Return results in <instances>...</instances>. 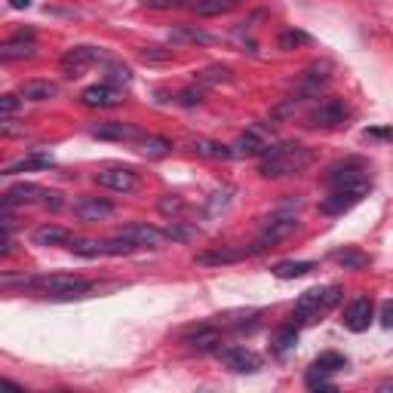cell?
Listing matches in <instances>:
<instances>
[{"instance_id": "30bf717a", "label": "cell", "mask_w": 393, "mask_h": 393, "mask_svg": "<svg viewBox=\"0 0 393 393\" xmlns=\"http://www.w3.org/2000/svg\"><path fill=\"white\" fill-rule=\"evenodd\" d=\"M344 120H348V107H344V102H338V98H322V102L307 114V123H311V126H322V129H335V126H341Z\"/></svg>"}, {"instance_id": "e575fe53", "label": "cell", "mask_w": 393, "mask_h": 393, "mask_svg": "<svg viewBox=\"0 0 393 393\" xmlns=\"http://www.w3.org/2000/svg\"><path fill=\"white\" fill-rule=\"evenodd\" d=\"M166 237H169V240L188 243V240H194V237H197V228H184V225H179V221H172V225L166 228Z\"/></svg>"}, {"instance_id": "74e56055", "label": "cell", "mask_w": 393, "mask_h": 393, "mask_svg": "<svg viewBox=\"0 0 393 393\" xmlns=\"http://www.w3.org/2000/svg\"><path fill=\"white\" fill-rule=\"evenodd\" d=\"M19 105H22V96H3L0 98V114H3V117H13L15 111H19Z\"/></svg>"}, {"instance_id": "f35d334b", "label": "cell", "mask_w": 393, "mask_h": 393, "mask_svg": "<svg viewBox=\"0 0 393 393\" xmlns=\"http://www.w3.org/2000/svg\"><path fill=\"white\" fill-rule=\"evenodd\" d=\"M142 59H144V61H169V59H172V52H169V50H160V46H151V50L142 52Z\"/></svg>"}, {"instance_id": "7402d4cb", "label": "cell", "mask_w": 393, "mask_h": 393, "mask_svg": "<svg viewBox=\"0 0 393 393\" xmlns=\"http://www.w3.org/2000/svg\"><path fill=\"white\" fill-rule=\"evenodd\" d=\"M31 240H34V246H68L74 237L68 234L65 228H59V225H43V228H37L34 234H31Z\"/></svg>"}, {"instance_id": "9a60e30c", "label": "cell", "mask_w": 393, "mask_h": 393, "mask_svg": "<svg viewBox=\"0 0 393 393\" xmlns=\"http://www.w3.org/2000/svg\"><path fill=\"white\" fill-rule=\"evenodd\" d=\"M80 102L87 107H114L123 102L120 89H114L111 83H96V87H87L80 92Z\"/></svg>"}, {"instance_id": "ffe728a7", "label": "cell", "mask_w": 393, "mask_h": 393, "mask_svg": "<svg viewBox=\"0 0 393 393\" xmlns=\"http://www.w3.org/2000/svg\"><path fill=\"white\" fill-rule=\"evenodd\" d=\"M34 56V34H25V31H22V34H15L13 40H6L3 46H0V59L3 61H15V59H31Z\"/></svg>"}, {"instance_id": "f1b7e54d", "label": "cell", "mask_w": 393, "mask_h": 393, "mask_svg": "<svg viewBox=\"0 0 393 393\" xmlns=\"http://www.w3.org/2000/svg\"><path fill=\"white\" fill-rule=\"evenodd\" d=\"M68 249H71L74 255H83V258H98V255H107L105 240H71V243H68Z\"/></svg>"}, {"instance_id": "3957f363", "label": "cell", "mask_w": 393, "mask_h": 393, "mask_svg": "<svg viewBox=\"0 0 393 393\" xmlns=\"http://www.w3.org/2000/svg\"><path fill=\"white\" fill-rule=\"evenodd\" d=\"M25 286H31L34 292H40L43 298H56V302H68V298H83L92 289L89 280L74 274H50V276H34V280H25Z\"/></svg>"}, {"instance_id": "60d3db41", "label": "cell", "mask_w": 393, "mask_h": 393, "mask_svg": "<svg viewBox=\"0 0 393 393\" xmlns=\"http://www.w3.org/2000/svg\"><path fill=\"white\" fill-rule=\"evenodd\" d=\"M148 10H172V6H179L181 0H142Z\"/></svg>"}, {"instance_id": "cb8c5ba5", "label": "cell", "mask_w": 393, "mask_h": 393, "mask_svg": "<svg viewBox=\"0 0 393 393\" xmlns=\"http://www.w3.org/2000/svg\"><path fill=\"white\" fill-rule=\"evenodd\" d=\"M313 271V261H280V265L271 267L274 276L280 280H298V276H307Z\"/></svg>"}, {"instance_id": "d6a6232c", "label": "cell", "mask_w": 393, "mask_h": 393, "mask_svg": "<svg viewBox=\"0 0 393 393\" xmlns=\"http://www.w3.org/2000/svg\"><path fill=\"white\" fill-rule=\"evenodd\" d=\"M304 43H311V34H304V31H295V28L283 31L280 40H276V46H280V50H295V46H304Z\"/></svg>"}, {"instance_id": "4dcf8cb0", "label": "cell", "mask_w": 393, "mask_h": 393, "mask_svg": "<svg viewBox=\"0 0 393 393\" xmlns=\"http://www.w3.org/2000/svg\"><path fill=\"white\" fill-rule=\"evenodd\" d=\"M138 142H142L144 157H166V154L172 151V144H169L166 138H160V135H142Z\"/></svg>"}, {"instance_id": "d590c367", "label": "cell", "mask_w": 393, "mask_h": 393, "mask_svg": "<svg viewBox=\"0 0 393 393\" xmlns=\"http://www.w3.org/2000/svg\"><path fill=\"white\" fill-rule=\"evenodd\" d=\"M129 80H133V71H129V68H123V65H107V83H123V87H126Z\"/></svg>"}, {"instance_id": "7bdbcfd3", "label": "cell", "mask_w": 393, "mask_h": 393, "mask_svg": "<svg viewBox=\"0 0 393 393\" xmlns=\"http://www.w3.org/2000/svg\"><path fill=\"white\" fill-rule=\"evenodd\" d=\"M31 3H34V0H10V6H13V10H28Z\"/></svg>"}, {"instance_id": "7a4b0ae2", "label": "cell", "mask_w": 393, "mask_h": 393, "mask_svg": "<svg viewBox=\"0 0 393 393\" xmlns=\"http://www.w3.org/2000/svg\"><path fill=\"white\" fill-rule=\"evenodd\" d=\"M341 286H322V289H307L302 298L292 307V322L295 326H304V322H313L320 317H326L332 307L341 302Z\"/></svg>"}, {"instance_id": "8992f818", "label": "cell", "mask_w": 393, "mask_h": 393, "mask_svg": "<svg viewBox=\"0 0 393 393\" xmlns=\"http://www.w3.org/2000/svg\"><path fill=\"white\" fill-rule=\"evenodd\" d=\"M329 188L332 191H357V194H369L372 191V181H369V172L363 163L350 160V163H341L329 172Z\"/></svg>"}, {"instance_id": "4fadbf2b", "label": "cell", "mask_w": 393, "mask_h": 393, "mask_svg": "<svg viewBox=\"0 0 393 393\" xmlns=\"http://www.w3.org/2000/svg\"><path fill=\"white\" fill-rule=\"evenodd\" d=\"M117 237L129 240L135 249H157V246L166 240V230H157L151 225H126L117 230Z\"/></svg>"}, {"instance_id": "8fae6325", "label": "cell", "mask_w": 393, "mask_h": 393, "mask_svg": "<svg viewBox=\"0 0 393 393\" xmlns=\"http://www.w3.org/2000/svg\"><path fill=\"white\" fill-rule=\"evenodd\" d=\"M96 184L107 191H117V194H129V191H135L138 179L133 169H126V166H107L96 172Z\"/></svg>"}, {"instance_id": "603a6c76", "label": "cell", "mask_w": 393, "mask_h": 393, "mask_svg": "<svg viewBox=\"0 0 393 393\" xmlns=\"http://www.w3.org/2000/svg\"><path fill=\"white\" fill-rule=\"evenodd\" d=\"M191 151H194L197 157H206V160H228V157H234V151H230V144L209 142V138H197V142L191 144Z\"/></svg>"}, {"instance_id": "d4e9b609", "label": "cell", "mask_w": 393, "mask_h": 393, "mask_svg": "<svg viewBox=\"0 0 393 393\" xmlns=\"http://www.w3.org/2000/svg\"><path fill=\"white\" fill-rule=\"evenodd\" d=\"M169 37L172 40H184V43H215L212 34H206L203 28H194V25H179L169 31Z\"/></svg>"}, {"instance_id": "f546056e", "label": "cell", "mask_w": 393, "mask_h": 393, "mask_svg": "<svg viewBox=\"0 0 393 393\" xmlns=\"http://www.w3.org/2000/svg\"><path fill=\"white\" fill-rule=\"evenodd\" d=\"M240 0H197L194 3V13L197 15H221V13H230Z\"/></svg>"}, {"instance_id": "484cf974", "label": "cell", "mask_w": 393, "mask_h": 393, "mask_svg": "<svg viewBox=\"0 0 393 393\" xmlns=\"http://www.w3.org/2000/svg\"><path fill=\"white\" fill-rule=\"evenodd\" d=\"M230 80V68L228 65H209L203 71H197L200 87H215V83H228Z\"/></svg>"}, {"instance_id": "836d02e7", "label": "cell", "mask_w": 393, "mask_h": 393, "mask_svg": "<svg viewBox=\"0 0 393 393\" xmlns=\"http://www.w3.org/2000/svg\"><path fill=\"white\" fill-rule=\"evenodd\" d=\"M157 209L163 212V215H169V218H179V215L184 212V200L181 197H172V194H166L163 200L157 203Z\"/></svg>"}, {"instance_id": "7c38bea8", "label": "cell", "mask_w": 393, "mask_h": 393, "mask_svg": "<svg viewBox=\"0 0 393 393\" xmlns=\"http://www.w3.org/2000/svg\"><path fill=\"white\" fill-rule=\"evenodd\" d=\"M50 194H52V191H46V188H40V184H34V181H19V184H13V188L3 194V206H6V209H13V206L46 203Z\"/></svg>"}, {"instance_id": "e0dca14e", "label": "cell", "mask_w": 393, "mask_h": 393, "mask_svg": "<svg viewBox=\"0 0 393 393\" xmlns=\"http://www.w3.org/2000/svg\"><path fill=\"white\" fill-rule=\"evenodd\" d=\"M252 249H230V246H218V249H206L197 255V265L203 267H221V265H237L249 255Z\"/></svg>"}, {"instance_id": "52a82bcc", "label": "cell", "mask_w": 393, "mask_h": 393, "mask_svg": "<svg viewBox=\"0 0 393 393\" xmlns=\"http://www.w3.org/2000/svg\"><path fill=\"white\" fill-rule=\"evenodd\" d=\"M96 61H105L102 50H96V46H71V50L61 56L59 68H61V74H65L68 80H77V77L87 74Z\"/></svg>"}, {"instance_id": "d6986e66", "label": "cell", "mask_w": 393, "mask_h": 393, "mask_svg": "<svg viewBox=\"0 0 393 393\" xmlns=\"http://www.w3.org/2000/svg\"><path fill=\"white\" fill-rule=\"evenodd\" d=\"M267 148H271V142L267 138H261L255 129H249V133H243L237 138L234 144H230V151H234V157H265Z\"/></svg>"}, {"instance_id": "ba28073f", "label": "cell", "mask_w": 393, "mask_h": 393, "mask_svg": "<svg viewBox=\"0 0 393 393\" xmlns=\"http://www.w3.org/2000/svg\"><path fill=\"white\" fill-rule=\"evenodd\" d=\"M295 228H298V218L292 212H276V215H271V218L265 221V228H261V234H258L255 246H252V252L267 249V246H276L280 240H286L289 234H295Z\"/></svg>"}, {"instance_id": "9c48e42d", "label": "cell", "mask_w": 393, "mask_h": 393, "mask_svg": "<svg viewBox=\"0 0 393 393\" xmlns=\"http://www.w3.org/2000/svg\"><path fill=\"white\" fill-rule=\"evenodd\" d=\"M218 359H221V366L230 369V372H237V375H252L261 369V357L255 350L243 348V344H228V348H221Z\"/></svg>"}, {"instance_id": "6da1fadb", "label": "cell", "mask_w": 393, "mask_h": 393, "mask_svg": "<svg viewBox=\"0 0 393 393\" xmlns=\"http://www.w3.org/2000/svg\"><path fill=\"white\" fill-rule=\"evenodd\" d=\"M311 163V151L302 144H271L267 154L261 157V169L258 172L265 179H286V175H298L302 169Z\"/></svg>"}, {"instance_id": "1f68e13d", "label": "cell", "mask_w": 393, "mask_h": 393, "mask_svg": "<svg viewBox=\"0 0 393 393\" xmlns=\"http://www.w3.org/2000/svg\"><path fill=\"white\" fill-rule=\"evenodd\" d=\"M295 344H298V326L295 322H289V326H283L280 332H276L274 348H276V353H289Z\"/></svg>"}, {"instance_id": "b9f144b4", "label": "cell", "mask_w": 393, "mask_h": 393, "mask_svg": "<svg viewBox=\"0 0 393 393\" xmlns=\"http://www.w3.org/2000/svg\"><path fill=\"white\" fill-rule=\"evenodd\" d=\"M381 326L393 329V302H384V307H381Z\"/></svg>"}, {"instance_id": "44dd1931", "label": "cell", "mask_w": 393, "mask_h": 393, "mask_svg": "<svg viewBox=\"0 0 393 393\" xmlns=\"http://www.w3.org/2000/svg\"><path fill=\"white\" fill-rule=\"evenodd\" d=\"M22 102H50V98L59 96V87L50 80H25L19 87Z\"/></svg>"}, {"instance_id": "5bb4252c", "label": "cell", "mask_w": 393, "mask_h": 393, "mask_svg": "<svg viewBox=\"0 0 393 393\" xmlns=\"http://www.w3.org/2000/svg\"><path fill=\"white\" fill-rule=\"evenodd\" d=\"M372 317H375V304H372V298H366V295L353 298V302L344 307V326H348L350 332H366Z\"/></svg>"}, {"instance_id": "8d00e7d4", "label": "cell", "mask_w": 393, "mask_h": 393, "mask_svg": "<svg viewBox=\"0 0 393 393\" xmlns=\"http://www.w3.org/2000/svg\"><path fill=\"white\" fill-rule=\"evenodd\" d=\"M230 194H234V188H221V191H215V194H212V203H209V212L225 209V206L230 203Z\"/></svg>"}, {"instance_id": "ab89813d", "label": "cell", "mask_w": 393, "mask_h": 393, "mask_svg": "<svg viewBox=\"0 0 393 393\" xmlns=\"http://www.w3.org/2000/svg\"><path fill=\"white\" fill-rule=\"evenodd\" d=\"M179 102L181 105H200V102H203V92H200V89H184V92H179Z\"/></svg>"}, {"instance_id": "277c9868", "label": "cell", "mask_w": 393, "mask_h": 393, "mask_svg": "<svg viewBox=\"0 0 393 393\" xmlns=\"http://www.w3.org/2000/svg\"><path fill=\"white\" fill-rule=\"evenodd\" d=\"M344 369H348V357H344V353H338V350L320 353L311 363V372H307V387L311 390H335V384L329 378L344 372Z\"/></svg>"}, {"instance_id": "2e32d148", "label": "cell", "mask_w": 393, "mask_h": 393, "mask_svg": "<svg viewBox=\"0 0 393 393\" xmlns=\"http://www.w3.org/2000/svg\"><path fill=\"white\" fill-rule=\"evenodd\" d=\"M92 135L105 138V142H135V138H142V133H138L133 123H123V120L98 123V126H92Z\"/></svg>"}, {"instance_id": "83f0119b", "label": "cell", "mask_w": 393, "mask_h": 393, "mask_svg": "<svg viewBox=\"0 0 393 393\" xmlns=\"http://www.w3.org/2000/svg\"><path fill=\"white\" fill-rule=\"evenodd\" d=\"M52 166V157H43V154H34V157H25V160H15L3 169L6 175H15V172H28V169H50Z\"/></svg>"}, {"instance_id": "ac0fdd59", "label": "cell", "mask_w": 393, "mask_h": 393, "mask_svg": "<svg viewBox=\"0 0 393 393\" xmlns=\"http://www.w3.org/2000/svg\"><path fill=\"white\" fill-rule=\"evenodd\" d=\"M74 215L80 221H102V218H111L114 215V206L102 197H83L80 203L74 206Z\"/></svg>"}, {"instance_id": "4316f807", "label": "cell", "mask_w": 393, "mask_h": 393, "mask_svg": "<svg viewBox=\"0 0 393 393\" xmlns=\"http://www.w3.org/2000/svg\"><path fill=\"white\" fill-rule=\"evenodd\" d=\"M332 258L344 267V271H363V267L369 265V258L357 249H338V252H332Z\"/></svg>"}, {"instance_id": "5b68a950", "label": "cell", "mask_w": 393, "mask_h": 393, "mask_svg": "<svg viewBox=\"0 0 393 393\" xmlns=\"http://www.w3.org/2000/svg\"><path fill=\"white\" fill-rule=\"evenodd\" d=\"M181 344H188L197 353H209V350L218 353L228 344V329H221L218 322H200V326L188 329L181 335Z\"/></svg>"}]
</instances>
